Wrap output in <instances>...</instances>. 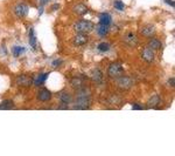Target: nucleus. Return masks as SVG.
<instances>
[{"label": "nucleus", "mask_w": 175, "mask_h": 156, "mask_svg": "<svg viewBox=\"0 0 175 156\" xmlns=\"http://www.w3.org/2000/svg\"><path fill=\"white\" fill-rule=\"evenodd\" d=\"M14 13L17 15L18 18H25L27 14H28V6L26 4H18L14 8Z\"/></svg>", "instance_id": "6"}, {"label": "nucleus", "mask_w": 175, "mask_h": 156, "mask_svg": "<svg viewBox=\"0 0 175 156\" xmlns=\"http://www.w3.org/2000/svg\"><path fill=\"white\" fill-rule=\"evenodd\" d=\"M60 100H61L62 103H64V105H69L71 101H72V98H71V95L66 92H63V93L60 94Z\"/></svg>", "instance_id": "19"}, {"label": "nucleus", "mask_w": 175, "mask_h": 156, "mask_svg": "<svg viewBox=\"0 0 175 156\" xmlns=\"http://www.w3.org/2000/svg\"><path fill=\"white\" fill-rule=\"evenodd\" d=\"M99 22L105 24V25H110L111 24V15L109 13H102L99 15Z\"/></svg>", "instance_id": "20"}, {"label": "nucleus", "mask_w": 175, "mask_h": 156, "mask_svg": "<svg viewBox=\"0 0 175 156\" xmlns=\"http://www.w3.org/2000/svg\"><path fill=\"white\" fill-rule=\"evenodd\" d=\"M15 82H17V85L19 86V87H29V86L33 85V79H32L31 76L21 74V75L17 76Z\"/></svg>", "instance_id": "4"}, {"label": "nucleus", "mask_w": 175, "mask_h": 156, "mask_svg": "<svg viewBox=\"0 0 175 156\" xmlns=\"http://www.w3.org/2000/svg\"><path fill=\"white\" fill-rule=\"evenodd\" d=\"M169 85H172L173 87H174V78H172V79H169Z\"/></svg>", "instance_id": "30"}, {"label": "nucleus", "mask_w": 175, "mask_h": 156, "mask_svg": "<svg viewBox=\"0 0 175 156\" xmlns=\"http://www.w3.org/2000/svg\"><path fill=\"white\" fill-rule=\"evenodd\" d=\"M165 3H166V4H168L169 6H172V7H174V6H175V4H174V1H173V0H165Z\"/></svg>", "instance_id": "29"}, {"label": "nucleus", "mask_w": 175, "mask_h": 156, "mask_svg": "<svg viewBox=\"0 0 175 156\" xmlns=\"http://www.w3.org/2000/svg\"><path fill=\"white\" fill-rule=\"evenodd\" d=\"M71 42H72L74 46H77V47H79V46H84V45L88 42V35H85V34H83V33H82V34H77L76 36L72 38Z\"/></svg>", "instance_id": "8"}, {"label": "nucleus", "mask_w": 175, "mask_h": 156, "mask_svg": "<svg viewBox=\"0 0 175 156\" xmlns=\"http://www.w3.org/2000/svg\"><path fill=\"white\" fill-rule=\"evenodd\" d=\"M113 6H114V8H117L118 11H124V8H125V5H124V3L119 1V0L114 1Z\"/></svg>", "instance_id": "25"}, {"label": "nucleus", "mask_w": 175, "mask_h": 156, "mask_svg": "<svg viewBox=\"0 0 175 156\" xmlns=\"http://www.w3.org/2000/svg\"><path fill=\"white\" fill-rule=\"evenodd\" d=\"M74 12L78 15H84L88 12V6H85L84 4H76L74 6Z\"/></svg>", "instance_id": "14"}, {"label": "nucleus", "mask_w": 175, "mask_h": 156, "mask_svg": "<svg viewBox=\"0 0 175 156\" xmlns=\"http://www.w3.org/2000/svg\"><path fill=\"white\" fill-rule=\"evenodd\" d=\"M23 52H25V48H23V47H19V46H15V47H13L14 56H19V55H21Z\"/></svg>", "instance_id": "23"}, {"label": "nucleus", "mask_w": 175, "mask_h": 156, "mask_svg": "<svg viewBox=\"0 0 175 156\" xmlns=\"http://www.w3.org/2000/svg\"><path fill=\"white\" fill-rule=\"evenodd\" d=\"M61 63H62V60H54L52 65L54 67H56V66H60Z\"/></svg>", "instance_id": "27"}, {"label": "nucleus", "mask_w": 175, "mask_h": 156, "mask_svg": "<svg viewBox=\"0 0 175 156\" xmlns=\"http://www.w3.org/2000/svg\"><path fill=\"white\" fill-rule=\"evenodd\" d=\"M124 42L130 46V47H134L138 45V36L136 35V33H127L124 36Z\"/></svg>", "instance_id": "7"}, {"label": "nucleus", "mask_w": 175, "mask_h": 156, "mask_svg": "<svg viewBox=\"0 0 175 156\" xmlns=\"http://www.w3.org/2000/svg\"><path fill=\"white\" fill-rule=\"evenodd\" d=\"M74 28L78 33H89L93 28V24L89 20H78L75 22Z\"/></svg>", "instance_id": "2"}, {"label": "nucleus", "mask_w": 175, "mask_h": 156, "mask_svg": "<svg viewBox=\"0 0 175 156\" xmlns=\"http://www.w3.org/2000/svg\"><path fill=\"white\" fill-rule=\"evenodd\" d=\"M154 33H155V27L153 25H146L145 27L141 28V34H142V36L151 38V36L154 35Z\"/></svg>", "instance_id": "12"}, {"label": "nucleus", "mask_w": 175, "mask_h": 156, "mask_svg": "<svg viewBox=\"0 0 175 156\" xmlns=\"http://www.w3.org/2000/svg\"><path fill=\"white\" fill-rule=\"evenodd\" d=\"M109 27L110 25H105V24H98V26H97V33L99 34V36H105L108 34V32H109Z\"/></svg>", "instance_id": "15"}, {"label": "nucleus", "mask_w": 175, "mask_h": 156, "mask_svg": "<svg viewBox=\"0 0 175 156\" xmlns=\"http://www.w3.org/2000/svg\"><path fill=\"white\" fill-rule=\"evenodd\" d=\"M57 8H60V5L55 4L54 5V7H52V9H57Z\"/></svg>", "instance_id": "32"}, {"label": "nucleus", "mask_w": 175, "mask_h": 156, "mask_svg": "<svg viewBox=\"0 0 175 156\" xmlns=\"http://www.w3.org/2000/svg\"><path fill=\"white\" fill-rule=\"evenodd\" d=\"M132 80L131 78H128V76H119L117 78V86H118L120 89H124V90H126V89H130L132 87Z\"/></svg>", "instance_id": "5"}, {"label": "nucleus", "mask_w": 175, "mask_h": 156, "mask_svg": "<svg viewBox=\"0 0 175 156\" xmlns=\"http://www.w3.org/2000/svg\"><path fill=\"white\" fill-rule=\"evenodd\" d=\"M132 108H133V109H136V110H139V109H142V107H141L140 105H138V103H133V105H132Z\"/></svg>", "instance_id": "28"}, {"label": "nucleus", "mask_w": 175, "mask_h": 156, "mask_svg": "<svg viewBox=\"0 0 175 156\" xmlns=\"http://www.w3.org/2000/svg\"><path fill=\"white\" fill-rule=\"evenodd\" d=\"M161 41L159 40V39H155V38H153V39H151V40L148 41V47L151 49H160L161 48Z\"/></svg>", "instance_id": "17"}, {"label": "nucleus", "mask_w": 175, "mask_h": 156, "mask_svg": "<svg viewBox=\"0 0 175 156\" xmlns=\"http://www.w3.org/2000/svg\"><path fill=\"white\" fill-rule=\"evenodd\" d=\"M110 101L112 103H114V105H119V103L122 102V98L118 96V95H112V96L110 98Z\"/></svg>", "instance_id": "26"}, {"label": "nucleus", "mask_w": 175, "mask_h": 156, "mask_svg": "<svg viewBox=\"0 0 175 156\" xmlns=\"http://www.w3.org/2000/svg\"><path fill=\"white\" fill-rule=\"evenodd\" d=\"M90 94L88 92H79L78 96H77V100L75 102V107L76 108H81V109H87V108L90 107Z\"/></svg>", "instance_id": "1"}, {"label": "nucleus", "mask_w": 175, "mask_h": 156, "mask_svg": "<svg viewBox=\"0 0 175 156\" xmlns=\"http://www.w3.org/2000/svg\"><path fill=\"white\" fill-rule=\"evenodd\" d=\"M49 76V73H42V74H40L35 80H33L34 81V83L36 86H40V85H43L44 83V81L47 80V78Z\"/></svg>", "instance_id": "18"}, {"label": "nucleus", "mask_w": 175, "mask_h": 156, "mask_svg": "<svg viewBox=\"0 0 175 156\" xmlns=\"http://www.w3.org/2000/svg\"><path fill=\"white\" fill-rule=\"evenodd\" d=\"M49 1H50V0H41V4H42V5H46L47 3H49Z\"/></svg>", "instance_id": "31"}, {"label": "nucleus", "mask_w": 175, "mask_h": 156, "mask_svg": "<svg viewBox=\"0 0 175 156\" xmlns=\"http://www.w3.org/2000/svg\"><path fill=\"white\" fill-rule=\"evenodd\" d=\"M91 80L96 83V85H101L102 82H103V72L101 69H93L91 72Z\"/></svg>", "instance_id": "10"}, {"label": "nucleus", "mask_w": 175, "mask_h": 156, "mask_svg": "<svg viewBox=\"0 0 175 156\" xmlns=\"http://www.w3.org/2000/svg\"><path fill=\"white\" fill-rule=\"evenodd\" d=\"M109 48L110 45L108 42H101L98 45V51H101V52H106V51H109Z\"/></svg>", "instance_id": "24"}, {"label": "nucleus", "mask_w": 175, "mask_h": 156, "mask_svg": "<svg viewBox=\"0 0 175 156\" xmlns=\"http://www.w3.org/2000/svg\"><path fill=\"white\" fill-rule=\"evenodd\" d=\"M108 74H109L110 78H112V79H117L119 76H122L124 74V68L120 63L118 62H113L111 63L108 68Z\"/></svg>", "instance_id": "3"}, {"label": "nucleus", "mask_w": 175, "mask_h": 156, "mask_svg": "<svg viewBox=\"0 0 175 156\" xmlns=\"http://www.w3.org/2000/svg\"><path fill=\"white\" fill-rule=\"evenodd\" d=\"M14 107V103L12 100H5L0 103V109H12Z\"/></svg>", "instance_id": "21"}, {"label": "nucleus", "mask_w": 175, "mask_h": 156, "mask_svg": "<svg viewBox=\"0 0 175 156\" xmlns=\"http://www.w3.org/2000/svg\"><path fill=\"white\" fill-rule=\"evenodd\" d=\"M52 99V93L49 92L48 89H41L38 94V100L41 102H47Z\"/></svg>", "instance_id": "11"}, {"label": "nucleus", "mask_w": 175, "mask_h": 156, "mask_svg": "<svg viewBox=\"0 0 175 156\" xmlns=\"http://www.w3.org/2000/svg\"><path fill=\"white\" fill-rule=\"evenodd\" d=\"M161 102V99L159 95H153L152 98H149V100L147 101V107L149 108H155L158 107Z\"/></svg>", "instance_id": "13"}, {"label": "nucleus", "mask_w": 175, "mask_h": 156, "mask_svg": "<svg viewBox=\"0 0 175 156\" xmlns=\"http://www.w3.org/2000/svg\"><path fill=\"white\" fill-rule=\"evenodd\" d=\"M36 36L34 34V31H33V28H31V31H29V44L33 48H36Z\"/></svg>", "instance_id": "22"}, {"label": "nucleus", "mask_w": 175, "mask_h": 156, "mask_svg": "<svg viewBox=\"0 0 175 156\" xmlns=\"http://www.w3.org/2000/svg\"><path fill=\"white\" fill-rule=\"evenodd\" d=\"M70 85L72 86L75 89H81L84 85V81L81 78H72L70 81Z\"/></svg>", "instance_id": "16"}, {"label": "nucleus", "mask_w": 175, "mask_h": 156, "mask_svg": "<svg viewBox=\"0 0 175 156\" xmlns=\"http://www.w3.org/2000/svg\"><path fill=\"white\" fill-rule=\"evenodd\" d=\"M141 56H142V59H144L146 62H153L154 60V52L153 49H151L149 47H147V48H144L142 51H141Z\"/></svg>", "instance_id": "9"}]
</instances>
